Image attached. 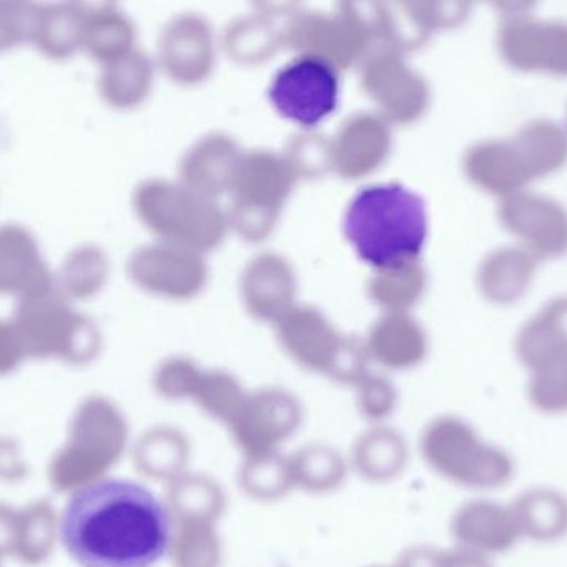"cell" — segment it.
Here are the masks:
<instances>
[{
    "instance_id": "6da1fadb",
    "label": "cell",
    "mask_w": 567,
    "mask_h": 567,
    "mask_svg": "<svg viewBox=\"0 0 567 567\" xmlns=\"http://www.w3.org/2000/svg\"><path fill=\"white\" fill-rule=\"evenodd\" d=\"M60 536L82 567H155L172 546L165 499L128 480H103L73 495Z\"/></svg>"
},
{
    "instance_id": "7a4b0ae2",
    "label": "cell",
    "mask_w": 567,
    "mask_h": 567,
    "mask_svg": "<svg viewBox=\"0 0 567 567\" xmlns=\"http://www.w3.org/2000/svg\"><path fill=\"white\" fill-rule=\"evenodd\" d=\"M343 229L365 265L402 269L419 259L425 248V203L400 185L369 186L350 202Z\"/></svg>"
},
{
    "instance_id": "3957f363",
    "label": "cell",
    "mask_w": 567,
    "mask_h": 567,
    "mask_svg": "<svg viewBox=\"0 0 567 567\" xmlns=\"http://www.w3.org/2000/svg\"><path fill=\"white\" fill-rule=\"evenodd\" d=\"M433 468L453 485L473 492H495L512 482L515 460L502 446L480 439L472 426L446 422L426 440Z\"/></svg>"
},
{
    "instance_id": "277c9868",
    "label": "cell",
    "mask_w": 567,
    "mask_h": 567,
    "mask_svg": "<svg viewBox=\"0 0 567 567\" xmlns=\"http://www.w3.org/2000/svg\"><path fill=\"white\" fill-rule=\"evenodd\" d=\"M12 322L27 357L83 363L92 355L95 337L89 322L55 289L20 299Z\"/></svg>"
},
{
    "instance_id": "5b68a950",
    "label": "cell",
    "mask_w": 567,
    "mask_h": 567,
    "mask_svg": "<svg viewBox=\"0 0 567 567\" xmlns=\"http://www.w3.org/2000/svg\"><path fill=\"white\" fill-rule=\"evenodd\" d=\"M269 102L287 122L316 128L340 102V70L317 56L296 55L276 72Z\"/></svg>"
},
{
    "instance_id": "8992f818",
    "label": "cell",
    "mask_w": 567,
    "mask_h": 567,
    "mask_svg": "<svg viewBox=\"0 0 567 567\" xmlns=\"http://www.w3.org/2000/svg\"><path fill=\"white\" fill-rule=\"evenodd\" d=\"M284 49L323 60L337 70L360 65L373 50L372 40L339 12L300 9L282 27Z\"/></svg>"
},
{
    "instance_id": "52a82bcc",
    "label": "cell",
    "mask_w": 567,
    "mask_h": 567,
    "mask_svg": "<svg viewBox=\"0 0 567 567\" xmlns=\"http://www.w3.org/2000/svg\"><path fill=\"white\" fill-rule=\"evenodd\" d=\"M498 221L539 261L567 255V208L558 199L525 189L499 199Z\"/></svg>"
},
{
    "instance_id": "ba28073f",
    "label": "cell",
    "mask_w": 567,
    "mask_h": 567,
    "mask_svg": "<svg viewBox=\"0 0 567 567\" xmlns=\"http://www.w3.org/2000/svg\"><path fill=\"white\" fill-rule=\"evenodd\" d=\"M498 50L512 69L567 76V23L508 17L499 27Z\"/></svg>"
},
{
    "instance_id": "9c48e42d",
    "label": "cell",
    "mask_w": 567,
    "mask_h": 567,
    "mask_svg": "<svg viewBox=\"0 0 567 567\" xmlns=\"http://www.w3.org/2000/svg\"><path fill=\"white\" fill-rule=\"evenodd\" d=\"M218 50L215 29L206 17L179 13L159 35L158 66L175 82L196 85L215 72Z\"/></svg>"
},
{
    "instance_id": "30bf717a",
    "label": "cell",
    "mask_w": 567,
    "mask_h": 567,
    "mask_svg": "<svg viewBox=\"0 0 567 567\" xmlns=\"http://www.w3.org/2000/svg\"><path fill=\"white\" fill-rule=\"evenodd\" d=\"M362 83L392 115L412 118L420 115L429 103V85L412 69L405 55L389 49L372 50L360 63Z\"/></svg>"
},
{
    "instance_id": "8fae6325",
    "label": "cell",
    "mask_w": 567,
    "mask_h": 567,
    "mask_svg": "<svg viewBox=\"0 0 567 567\" xmlns=\"http://www.w3.org/2000/svg\"><path fill=\"white\" fill-rule=\"evenodd\" d=\"M455 546L493 558L512 551L523 539L512 505L476 498L463 503L450 519Z\"/></svg>"
},
{
    "instance_id": "7c38bea8",
    "label": "cell",
    "mask_w": 567,
    "mask_h": 567,
    "mask_svg": "<svg viewBox=\"0 0 567 567\" xmlns=\"http://www.w3.org/2000/svg\"><path fill=\"white\" fill-rule=\"evenodd\" d=\"M466 168L473 182L503 199L529 189L535 173L515 140H492L478 143L470 152Z\"/></svg>"
},
{
    "instance_id": "4fadbf2b",
    "label": "cell",
    "mask_w": 567,
    "mask_h": 567,
    "mask_svg": "<svg viewBox=\"0 0 567 567\" xmlns=\"http://www.w3.org/2000/svg\"><path fill=\"white\" fill-rule=\"evenodd\" d=\"M53 289V278L35 238L16 225L0 228V293L37 296Z\"/></svg>"
},
{
    "instance_id": "5bb4252c",
    "label": "cell",
    "mask_w": 567,
    "mask_h": 567,
    "mask_svg": "<svg viewBox=\"0 0 567 567\" xmlns=\"http://www.w3.org/2000/svg\"><path fill=\"white\" fill-rule=\"evenodd\" d=\"M539 259L523 246H505L493 251L480 269V287L489 302L508 307L532 289Z\"/></svg>"
},
{
    "instance_id": "9a60e30c",
    "label": "cell",
    "mask_w": 567,
    "mask_h": 567,
    "mask_svg": "<svg viewBox=\"0 0 567 567\" xmlns=\"http://www.w3.org/2000/svg\"><path fill=\"white\" fill-rule=\"evenodd\" d=\"M516 357L525 369L567 357V297H555L519 329Z\"/></svg>"
},
{
    "instance_id": "2e32d148",
    "label": "cell",
    "mask_w": 567,
    "mask_h": 567,
    "mask_svg": "<svg viewBox=\"0 0 567 567\" xmlns=\"http://www.w3.org/2000/svg\"><path fill=\"white\" fill-rule=\"evenodd\" d=\"M523 538L542 545L567 536V495L549 486H533L512 503Z\"/></svg>"
},
{
    "instance_id": "e0dca14e",
    "label": "cell",
    "mask_w": 567,
    "mask_h": 567,
    "mask_svg": "<svg viewBox=\"0 0 567 567\" xmlns=\"http://www.w3.org/2000/svg\"><path fill=\"white\" fill-rule=\"evenodd\" d=\"M221 45L238 65L259 66L275 59L282 49V29L261 13H246L226 27Z\"/></svg>"
},
{
    "instance_id": "ac0fdd59",
    "label": "cell",
    "mask_w": 567,
    "mask_h": 567,
    "mask_svg": "<svg viewBox=\"0 0 567 567\" xmlns=\"http://www.w3.org/2000/svg\"><path fill=\"white\" fill-rule=\"evenodd\" d=\"M156 65L152 56L135 49L113 62L102 65L99 89L110 105L126 109L148 95L155 79Z\"/></svg>"
},
{
    "instance_id": "d6986e66",
    "label": "cell",
    "mask_w": 567,
    "mask_h": 567,
    "mask_svg": "<svg viewBox=\"0 0 567 567\" xmlns=\"http://www.w3.org/2000/svg\"><path fill=\"white\" fill-rule=\"evenodd\" d=\"M86 20L69 2L40 3L33 45L52 60L69 59L83 49Z\"/></svg>"
},
{
    "instance_id": "ffe728a7",
    "label": "cell",
    "mask_w": 567,
    "mask_h": 567,
    "mask_svg": "<svg viewBox=\"0 0 567 567\" xmlns=\"http://www.w3.org/2000/svg\"><path fill=\"white\" fill-rule=\"evenodd\" d=\"M525 153L536 182L555 175L567 165V130L551 120H533L515 136Z\"/></svg>"
},
{
    "instance_id": "44dd1931",
    "label": "cell",
    "mask_w": 567,
    "mask_h": 567,
    "mask_svg": "<svg viewBox=\"0 0 567 567\" xmlns=\"http://www.w3.org/2000/svg\"><path fill=\"white\" fill-rule=\"evenodd\" d=\"M173 523H219L226 512V496L209 480L176 478L165 499Z\"/></svg>"
},
{
    "instance_id": "7402d4cb",
    "label": "cell",
    "mask_w": 567,
    "mask_h": 567,
    "mask_svg": "<svg viewBox=\"0 0 567 567\" xmlns=\"http://www.w3.org/2000/svg\"><path fill=\"white\" fill-rule=\"evenodd\" d=\"M168 556L173 567H221L225 551L218 523H173Z\"/></svg>"
},
{
    "instance_id": "603a6c76",
    "label": "cell",
    "mask_w": 567,
    "mask_h": 567,
    "mask_svg": "<svg viewBox=\"0 0 567 567\" xmlns=\"http://www.w3.org/2000/svg\"><path fill=\"white\" fill-rule=\"evenodd\" d=\"M135 49V23L118 9L86 20L82 50H85L89 56L102 65L113 62Z\"/></svg>"
},
{
    "instance_id": "cb8c5ba5",
    "label": "cell",
    "mask_w": 567,
    "mask_h": 567,
    "mask_svg": "<svg viewBox=\"0 0 567 567\" xmlns=\"http://www.w3.org/2000/svg\"><path fill=\"white\" fill-rule=\"evenodd\" d=\"M528 399L546 415L567 413V357L529 370Z\"/></svg>"
},
{
    "instance_id": "d4e9b609",
    "label": "cell",
    "mask_w": 567,
    "mask_h": 567,
    "mask_svg": "<svg viewBox=\"0 0 567 567\" xmlns=\"http://www.w3.org/2000/svg\"><path fill=\"white\" fill-rule=\"evenodd\" d=\"M39 12L37 0H0V52L33 42Z\"/></svg>"
},
{
    "instance_id": "484cf974",
    "label": "cell",
    "mask_w": 567,
    "mask_h": 567,
    "mask_svg": "<svg viewBox=\"0 0 567 567\" xmlns=\"http://www.w3.org/2000/svg\"><path fill=\"white\" fill-rule=\"evenodd\" d=\"M336 10L362 30L373 45L380 43L389 19L390 0H337Z\"/></svg>"
},
{
    "instance_id": "4316f807",
    "label": "cell",
    "mask_w": 567,
    "mask_h": 567,
    "mask_svg": "<svg viewBox=\"0 0 567 567\" xmlns=\"http://www.w3.org/2000/svg\"><path fill=\"white\" fill-rule=\"evenodd\" d=\"M25 359V349L12 320H0V377L12 373Z\"/></svg>"
},
{
    "instance_id": "83f0119b",
    "label": "cell",
    "mask_w": 567,
    "mask_h": 567,
    "mask_svg": "<svg viewBox=\"0 0 567 567\" xmlns=\"http://www.w3.org/2000/svg\"><path fill=\"white\" fill-rule=\"evenodd\" d=\"M443 551L435 546L413 545L399 556L395 567H442Z\"/></svg>"
},
{
    "instance_id": "f1b7e54d",
    "label": "cell",
    "mask_w": 567,
    "mask_h": 567,
    "mask_svg": "<svg viewBox=\"0 0 567 567\" xmlns=\"http://www.w3.org/2000/svg\"><path fill=\"white\" fill-rule=\"evenodd\" d=\"M249 2L255 12L275 20L278 17L289 19L290 16L299 12L302 9L303 0H249Z\"/></svg>"
},
{
    "instance_id": "f546056e",
    "label": "cell",
    "mask_w": 567,
    "mask_h": 567,
    "mask_svg": "<svg viewBox=\"0 0 567 567\" xmlns=\"http://www.w3.org/2000/svg\"><path fill=\"white\" fill-rule=\"evenodd\" d=\"M442 567H495L492 558L478 555V553L468 551V549L458 548L445 549L443 551Z\"/></svg>"
},
{
    "instance_id": "4dcf8cb0",
    "label": "cell",
    "mask_w": 567,
    "mask_h": 567,
    "mask_svg": "<svg viewBox=\"0 0 567 567\" xmlns=\"http://www.w3.org/2000/svg\"><path fill=\"white\" fill-rule=\"evenodd\" d=\"M83 19L89 20L118 9V0H65Z\"/></svg>"
},
{
    "instance_id": "1f68e13d",
    "label": "cell",
    "mask_w": 567,
    "mask_h": 567,
    "mask_svg": "<svg viewBox=\"0 0 567 567\" xmlns=\"http://www.w3.org/2000/svg\"><path fill=\"white\" fill-rule=\"evenodd\" d=\"M466 2L473 3L475 0H466ZM488 2H492L499 12L516 17L526 16V12H529L538 0H488Z\"/></svg>"
},
{
    "instance_id": "d6a6232c",
    "label": "cell",
    "mask_w": 567,
    "mask_h": 567,
    "mask_svg": "<svg viewBox=\"0 0 567 567\" xmlns=\"http://www.w3.org/2000/svg\"><path fill=\"white\" fill-rule=\"evenodd\" d=\"M367 567H395V565H373V566H367Z\"/></svg>"
},
{
    "instance_id": "836d02e7",
    "label": "cell",
    "mask_w": 567,
    "mask_h": 567,
    "mask_svg": "<svg viewBox=\"0 0 567 567\" xmlns=\"http://www.w3.org/2000/svg\"><path fill=\"white\" fill-rule=\"evenodd\" d=\"M566 130H567V125H566Z\"/></svg>"
}]
</instances>
